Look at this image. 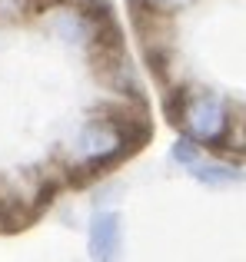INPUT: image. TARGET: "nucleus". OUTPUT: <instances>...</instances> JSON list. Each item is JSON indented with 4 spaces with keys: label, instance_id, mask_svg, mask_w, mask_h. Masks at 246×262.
I'll list each match as a JSON object with an SVG mask.
<instances>
[]
</instances>
